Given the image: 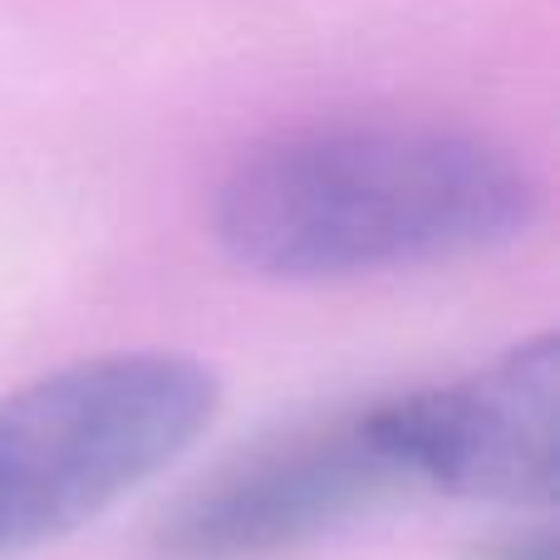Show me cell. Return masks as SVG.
Here are the masks:
<instances>
[{
  "label": "cell",
  "instance_id": "1",
  "mask_svg": "<svg viewBox=\"0 0 560 560\" xmlns=\"http://www.w3.org/2000/svg\"><path fill=\"white\" fill-rule=\"evenodd\" d=\"M541 212L506 148L453 128H319L236 163L217 242L242 271L345 280L482 256Z\"/></svg>",
  "mask_w": 560,
  "mask_h": 560
},
{
  "label": "cell",
  "instance_id": "2",
  "mask_svg": "<svg viewBox=\"0 0 560 560\" xmlns=\"http://www.w3.org/2000/svg\"><path fill=\"white\" fill-rule=\"evenodd\" d=\"M217 404V374L173 349L94 354L0 398V556L104 516L177 463Z\"/></svg>",
  "mask_w": 560,
  "mask_h": 560
},
{
  "label": "cell",
  "instance_id": "3",
  "mask_svg": "<svg viewBox=\"0 0 560 560\" xmlns=\"http://www.w3.org/2000/svg\"><path fill=\"white\" fill-rule=\"evenodd\" d=\"M369 433L408 482L463 502L551 506L560 487V345L536 335L453 384L369 404Z\"/></svg>",
  "mask_w": 560,
  "mask_h": 560
},
{
  "label": "cell",
  "instance_id": "4",
  "mask_svg": "<svg viewBox=\"0 0 560 560\" xmlns=\"http://www.w3.org/2000/svg\"><path fill=\"white\" fill-rule=\"evenodd\" d=\"M404 477L364 408L290 428L197 482L153 532V560H280L394 497Z\"/></svg>",
  "mask_w": 560,
  "mask_h": 560
},
{
  "label": "cell",
  "instance_id": "5",
  "mask_svg": "<svg viewBox=\"0 0 560 560\" xmlns=\"http://www.w3.org/2000/svg\"><path fill=\"white\" fill-rule=\"evenodd\" d=\"M467 560H560V546H556V532H506V536H492L482 541Z\"/></svg>",
  "mask_w": 560,
  "mask_h": 560
}]
</instances>
